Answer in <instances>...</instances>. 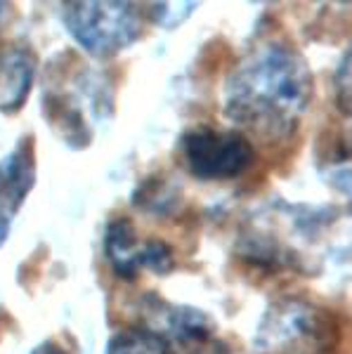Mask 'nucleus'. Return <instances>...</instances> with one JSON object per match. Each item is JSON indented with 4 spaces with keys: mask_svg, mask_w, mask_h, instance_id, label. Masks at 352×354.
Wrapping results in <instances>:
<instances>
[{
    "mask_svg": "<svg viewBox=\"0 0 352 354\" xmlns=\"http://www.w3.org/2000/svg\"><path fill=\"white\" fill-rule=\"evenodd\" d=\"M315 83L305 57L286 41L263 43L227 78L225 113L239 133L284 142L300 128Z\"/></svg>",
    "mask_w": 352,
    "mask_h": 354,
    "instance_id": "obj_1",
    "label": "nucleus"
},
{
    "mask_svg": "<svg viewBox=\"0 0 352 354\" xmlns=\"http://www.w3.org/2000/svg\"><path fill=\"white\" fill-rule=\"evenodd\" d=\"M338 322L310 300L272 302L255 330V354H336Z\"/></svg>",
    "mask_w": 352,
    "mask_h": 354,
    "instance_id": "obj_2",
    "label": "nucleus"
},
{
    "mask_svg": "<svg viewBox=\"0 0 352 354\" xmlns=\"http://www.w3.org/2000/svg\"><path fill=\"white\" fill-rule=\"evenodd\" d=\"M66 31L88 55L113 57L138 43L147 12L135 3H69L62 8Z\"/></svg>",
    "mask_w": 352,
    "mask_h": 354,
    "instance_id": "obj_3",
    "label": "nucleus"
},
{
    "mask_svg": "<svg viewBox=\"0 0 352 354\" xmlns=\"http://www.w3.org/2000/svg\"><path fill=\"white\" fill-rule=\"evenodd\" d=\"M187 173L201 182H230L251 170L255 147L239 130L198 125L183 133L178 145Z\"/></svg>",
    "mask_w": 352,
    "mask_h": 354,
    "instance_id": "obj_4",
    "label": "nucleus"
},
{
    "mask_svg": "<svg viewBox=\"0 0 352 354\" xmlns=\"http://www.w3.org/2000/svg\"><path fill=\"white\" fill-rule=\"evenodd\" d=\"M104 255L121 279H135L140 272L168 274L175 267V253L163 241H140L133 222L113 218L104 232Z\"/></svg>",
    "mask_w": 352,
    "mask_h": 354,
    "instance_id": "obj_5",
    "label": "nucleus"
},
{
    "mask_svg": "<svg viewBox=\"0 0 352 354\" xmlns=\"http://www.w3.org/2000/svg\"><path fill=\"white\" fill-rule=\"evenodd\" d=\"M36 182V153L33 140L24 137L8 156L0 161V241L10 232V222Z\"/></svg>",
    "mask_w": 352,
    "mask_h": 354,
    "instance_id": "obj_6",
    "label": "nucleus"
},
{
    "mask_svg": "<svg viewBox=\"0 0 352 354\" xmlns=\"http://www.w3.org/2000/svg\"><path fill=\"white\" fill-rule=\"evenodd\" d=\"M36 53L24 43L0 48V113H15L26 104L36 81Z\"/></svg>",
    "mask_w": 352,
    "mask_h": 354,
    "instance_id": "obj_7",
    "label": "nucleus"
},
{
    "mask_svg": "<svg viewBox=\"0 0 352 354\" xmlns=\"http://www.w3.org/2000/svg\"><path fill=\"white\" fill-rule=\"evenodd\" d=\"M104 354H175L170 342L149 326L118 330L109 340Z\"/></svg>",
    "mask_w": 352,
    "mask_h": 354,
    "instance_id": "obj_8",
    "label": "nucleus"
},
{
    "mask_svg": "<svg viewBox=\"0 0 352 354\" xmlns=\"http://www.w3.org/2000/svg\"><path fill=\"white\" fill-rule=\"evenodd\" d=\"M196 8H198L196 3H156V5L145 8V12H147V17H151L158 26L173 28L178 24H183Z\"/></svg>",
    "mask_w": 352,
    "mask_h": 354,
    "instance_id": "obj_9",
    "label": "nucleus"
},
{
    "mask_svg": "<svg viewBox=\"0 0 352 354\" xmlns=\"http://www.w3.org/2000/svg\"><path fill=\"white\" fill-rule=\"evenodd\" d=\"M350 50H345L340 57L336 71H333V102H336V109L343 113L345 118L350 116Z\"/></svg>",
    "mask_w": 352,
    "mask_h": 354,
    "instance_id": "obj_10",
    "label": "nucleus"
},
{
    "mask_svg": "<svg viewBox=\"0 0 352 354\" xmlns=\"http://www.w3.org/2000/svg\"><path fill=\"white\" fill-rule=\"evenodd\" d=\"M31 354H66V352L62 350L57 342H43V345H38Z\"/></svg>",
    "mask_w": 352,
    "mask_h": 354,
    "instance_id": "obj_11",
    "label": "nucleus"
},
{
    "mask_svg": "<svg viewBox=\"0 0 352 354\" xmlns=\"http://www.w3.org/2000/svg\"><path fill=\"white\" fill-rule=\"evenodd\" d=\"M0 12H3V3H0Z\"/></svg>",
    "mask_w": 352,
    "mask_h": 354,
    "instance_id": "obj_12",
    "label": "nucleus"
}]
</instances>
